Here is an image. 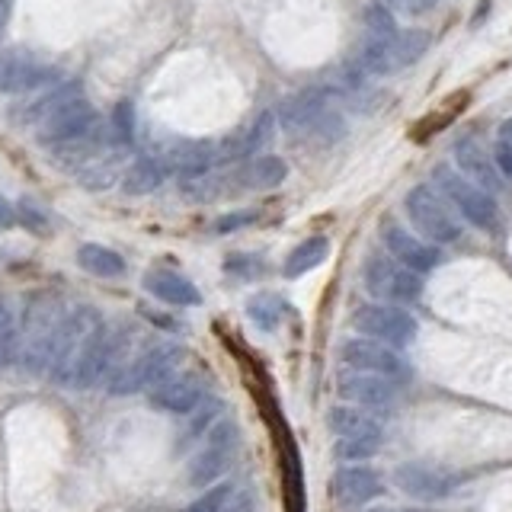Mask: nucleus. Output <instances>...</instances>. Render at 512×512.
<instances>
[{
    "mask_svg": "<svg viewBox=\"0 0 512 512\" xmlns=\"http://www.w3.org/2000/svg\"><path fill=\"white\" fill-rule=\"evenodd\" d=\"M109 327L93 308H77L61 320L48 372L64 388H90L106 375Z\"/></svg>",
    "mask_w": 512,
    "mask_h": 512,
    "instance_id": "nucleus-1",
    "label": "nucleus"
},
{
    "mask_svg": "<svg viewBox=\"0 0 512 512\" xmlns=\"http://www.w3.org/2000/svg\"><path fill=\"white\" fill-rule=\"evenodd\" d=\"M432 36L426 29H394L388 36H368L359 45V71L372 77H388L410 68L429 52Z\"/></svg>",
    "mask_w": 512,
    "mask_h": 512,
    "instance_id": "nucleus-2",
    "label": "nucleus"
},
{
    "mask_svg": "<svg viewBox=\"0 0 512 512\" xmlns=\"http://www.w3.org/2000/svg\"><path fill=\"white\" fill-rule=\"evenodd\" d=\"M407 218L413 221V228L426 237L429 244H455L461 237V221L452 212V202H448L442 192L432 186H413L404 199Z\"/></svg>",
    "mask_w": 512,
    "mask_h": 512,
    "instance_id": "nucleus-3",
    "label": "nucleus"
},
{
    "mask_svg": "<svg viewBox=\"0 0 512 512\" xmlns=\"http://www.w3.org/2000/svg\"><path fill=\"white\" fill-rule=\"evenodd\" d=\"M183 362V349L176 343H157L151 349H144L138 359L128 362L122 372L109 381V391L112 394H135L144 388H157L160 381L173 378V372L180 368Z\"/></svg>",
    "mask_w": 512,
    "mask_h": 512,
    "instance_id": "nucleus-4",
    "label": "nucleus"
},
{
    "mask_svg": "<svg viewBox=\"0 0 512 512\" xmlns=\"http://www.w3.org/2000/svg\"><path fill=\"white\" fill-rule=\"evenodd\" d=\"M365 285L381 304H413L423 295V279L420 272L407 269L397 263L394 256H372L365 263Z\"/></svg>",
    "mask_w": 512,
    "mask_h": 512,
    "instance_id": "nucleus-5",
    "label": "nucleus"
},
{
    "mask_svg": "<svg viewBox=\"0 0 512 512\" xmlns=\"http://www.w3.org/2000/svg\"><path fill=\"white\" fill-rule=\"evenodd\" d=\"M432 180L439 183L442 196L458 208L461 218L468 224L484 228V231L496 224V202L487 189H480L471 180H464V176L448 164H439L436 170H432Z\"/></svg>",
    "mask_w": 512,
    "mask_h": 512,
    "instance_id": "nucleus-6",
    "label": "nucleus"
},
{
    "mask_svg": "<svg viewBox=\"0 0 512 512\" xmlns=\"http://www.w3.org/2000/svg\"><path fill=\"white\" fill-rule=\"evenodd\" d=\"M58 330H61L58 301L48 295L32 301L26 308V324H23V368L39 372L42 365H48Z\"/></svg>",
    "mask_w": 512,
    "mask_h": 512,
    "instance_id": "nucleus-7",
    "label": "nucleus"
},
{
    "mask_svg": "<svg viewBox=\"0 0 512 512\" xmlns=\"http://www.w3.org/2000/svg\"><path fill=\"white\" fill-rule=\"evenodd\" d=\"M352 327H356L368 340L388 343L394 349H404L416 340V320L397 308V304H365L356 314H352Z\"/></svg>",
    "mask_w": 512,
    "mask_h": 512,
    "instance_id": "nucleus-8",
    "label": "nucleus"
},
{
    "mask_svg": "<svg viewBox=\"0 0 512 512\" xmlns=\"http://www.w3.org/2000/svg\"><path fill=\"white\" fill-rule=\"evenodd\" d=\"M468 474L455 468H442V464H426V461H407L394 471V487L400 493L413 496V500H445L452 496Z\"/></svg>",
    "mask_w": 512,
    "mask_h": 512,
    "instance_id": "nucleus-9",
    "label": "nucleus"
},
{
    "mask_svg": "<svg viewBox=\"0 0 512 512\" xmlns=\"http://www.w3.org/2000/svg\"><path fill=\"white\" fill-rule=\"evenodd\" d=\"M205 445L199 448V455L189 464V484L192 487H208L212 480H218L224 471L231 468V461L237 455L240 429L231 420H218L215 429L202 439Z\"/></svg>",
    "mask_w": 512,
    "mask_h": 512,
    "instance_id": "nucleus-10",
    "label": "nucleus"
},
{
    "mask_svg": "<svg viewBox=\"0 0 512 512\" xmlns=\"http://www.w3.org/2000/svg\"><path fill=\"white\" fill-rule=\"evenodd\" d=\"M340 359L349 368H359L368 375H381L388 381H410V365L400 352L388 343L368 340V336H349L340 346Z\"/></svg>",
    "mask_w": 512,
    "mask_h": 512,
    "instance_id": "nucleus-11",
    "label": "nucleus"
},
{
    "mask_svg": "<svg viewBox=\"0 0 512 512\" xmlns=\"http://www.w3.org/2000/svg\"><path fill=\"white\" fill-rule=\"evenodd\" d=\"M61 84L58 71L42 64L26 48H10L0 52V93H32Z\"/></svg>",
    "mask_w": 512,
    "mask_h": 512,
    "instance_id": "nucleus-12",
    "label": "nucleus"
},
{
    "mask_svg": "<svg viewBox=\"0 0 512 512\" xmlns=\"http://www.w3.org/2000/svg\"><path fill=\"white\" fill-rule=\"evenodd\" d=\"M96 125H100V119H96L93 106L80 96L74 103H64L58 112H52V116L39 125V141L55 148V144H68V141L90 135Z\"/></svg>",
    "mask_w": 512,
    "mask_h": 512,
    "instance_id": "nucleus-13",
    "label": "nucleus"
},
{
    "mask_svg": "<svg viewBox=\"0 0 512 512\" xmlns=\"http://www.w3.org/2000/svg\"><path fill=\"white\" fill-rule=\"evenodd\" d=\"M381 240H384V247H388V253L394 256V260L404 263L413 272H429V269H436L442 263V253H439L436 244H429V240L404 231L394 221L381 228Z\"/></svg>",
    "mask_w": 512,
    "mask_h": 512,
    "instance_id": "nucleus-14",
    "label": "nucleus"
},
{
    "mask_svg": "<svg viewBox=\"0 0 512 512\" xmlns=\"http://www.w3.org/2000/svg\"><path fill=\"white\" fill-rule=\"evenodd\" d=\"M336 391H340V397H346L349 404L365 407V410L388 407L391 400L397 397L394 381L381 378V375L359 372V368H346V372L336 375Z\"/></svg>",
    "mask_w": 512,
    "mask_h": 512,
    "instance_id": "nucleus-15",
    "label": "nucleus"
},
{
    "mask_svg": "<svg viewBox=\"0 0 512 512\" xmlns=\"http://www.w3.org/2000/svg\"><path fill=\"white\" fill-rule=\"evenodd\" d=\"M330 490L340 506H365L378 500L384 493V484L375 468H368V464H349V468H340L333 474Z\"/></svg>",
    "mask_w": 512,
    "mask_h": 512,
    "instance_id": "nucleus-16",
    "label": "nucleus"
},
{
    "mask_svg": "<svg viewBox=\"0 0 512 512\" xmlns=\"http://www.w3.org/2000/svg\"><path fill=\"white\" fill-rule=\"evenodd\" d=\"M455 164H458V173L464 176V180H471L474 186L487 189V192L503 189L500 167H496L493 154L477 138H461L455 144Z\"/></svg>",
    "mask_w": 512,
    "mask_h": 512,
    "instance_id": "nucleus-17",
    "label": "nucleus"
},
{
    "mask_svg": "<svg viewBox=\"0 0 512 512\" xmlns=\"http://www.w3.org/2000/svg\"><path fill=\"white\" fill-rule=\"evenodd\" d=\"M202 397H205L202 381L192 378V375H173V378L160 381L157 388L148 391V400L157 410H167V413H176V416H186L192 410H199Z\"/></svg>",
    "mask_w": 512,
    "mask_h": 512,
    "instance_id": "nucleus-18",
    "label": "nucleus"
},
{
    "mask_svg": "<svg viewBox=\"0 0 512 512\" xmlns=\"http://www.w3.org/2000/svg\"><path fill=\"white\" fill-rule=\"evenodd\" d=\"M215 160H218V148H215V144H208V141H176L173 148L164 154L167 170L180 173V180L208 173Z\"/></svg>",
    "mask_w": 512,
    "mask_h": 512,
    "instance_id": "nucleus-19",
    "label": "nucleus"
},
{
    "mask_svg": "<svg viewBox=\"0 0 512 512\" xmlns=\"http://www.w3.org/2000/svg\"><path fill=\"white\" fill-rule=\"evenodd\" d=\"M144 288H148L154 298L176 304V308H196L202 301L199 288L173 269H148L144 272Z\"/></svg>",
    "mask_w": 512,
    "mask_h": 512,
    "instance_id": "nucleus-20",
    "label": "nucleus"
},
{
    "mask_svg": "<svg viewBox=\"0 0 512 512\" xmlns=\"http://www.w3.org/2000/svg\"><path fill=\"white\" fill-rule=\"evenodd\" d=\"M327 426L336 439H381L384 423L365 407H333L327 413Z\"/></svg>",
    "mask_w": 512,
    "mask_h": 512,
    "instance_id": "nucleus-21",
    "label": "nucleus"
},
{
    "mask_svg": "<svg viewBox=\"0 0 512 512\" xmlns=\"http://www.w3.org/2000/svg\"><path fill=\"white\" fill-rule=\"evenodd\" d=\"M84 96V87H80V80H64V84H55V87H48V90H42L36 100L32 103H26L20 112H16V119L20 122H45L52 112H58L64 103H74V100H80Z\"/></svg>",
    "mask_w": 512,
    "mask_h": 512,
    "instance_id": "nucleus-22",
    "label": "nucleus"
},
{
    "mask_svg": "<svg viewBox=\"0 0 512 512\" xmlns=\"http://www.w3.org/2000/svg\"><path fill=\"white\" fill-rule=\"evenodd\" d=\"M186 512H253V493L237 484H218L205 490Z\"/></svg>",
    "mask_w": 512,
    "mask_h": 512,
    "instance_id": "nucleus-23",
    "label": "nucleus"
},
{
    "mask_svg": "<svg viewBox=\"0 0 512 512\" xmlns=\"http://www.w3.org/2000/svg\"><path fill=\"white\" fill-rule=\"evenodd\" d=\"M167 176V164L164 157H151V154H141L132 167L125 170L122 176V189L128 192V196H148V192H154L160 183H164Z\"/></svg>",
    "mask_w": 512,
    "mask_h": 512,
    "instance_id": "nucleus-24",
    "label": "nucleus"
},
{
    "mask_svg": "<svg viewBox=\"0 0 512 512\" xmlns=\"http://www.w3.org/2000/svg\"><path fill=\"white\" fill-rule=\"evenodd\" d=\"M327 253H330V240L324 234H314L308 240H301V244L288 253V260L282 266V276L285 279H298L304 276V272H311L314 266H320L327 260Z\"/></svg>",
    "mask_w": 512,
    "mask_h": 512,
    "instance_id": "nucleus-25",
    "label": "nucleus"
},
{
    "mask_svg": "<svg viewBox=\"0 0 512 512\" xmlns=\"http://www.w3.org/2000/svg\"><path fill=\"white\" fill-rule=\"evenodd\" d=\"M77 263L84 266L87 272L100 279H116L125 272V260L109 247H100V244H84L77 250Z\"/></svg>",
    "mask_w": 512,
    "mask_h": 512,
    "instance_id": "nucleus-26",
    "label": "nucleus"
},
{
    "mask_svg": "<svg viewBox=\"0 0 512 512\" xmlns=\"http://www.w3.org/2000/svg\"><path fill=\"white\" fill-rule=\"evenodd\" d=\"M285 176H288L285 160H282V157H272V154L256 157L253 164L244 170V180H247V186H253V189H272V186H279V183L285 180Z\"/></svg>",
    "mask_w": 512,
    "mask_h": 512,
    "instance_id": "nucleus-27",
    "label": "nucleus"
},
{
    "mask_svg": "<svg viewBox=\"0 0 512 512\" xmlns=\"http://www.w3.org/2000/svg\"><path fill=\"white\" fill-rule=\"evenodd\" d=\"M247 314H250V320L260 330H276L282 314H285V308H282V301L272 292H260V295H253L247 301Z\"/></svg>",
    "mask_w": 512,
    "mask_h": 512,
    "instance_id": "nucleus-28",
    "label": "nucleus"
},
{
    "mask_svg": "<svg viewBox=\"0 0 512 512\" xmlns=\"http://www.w3.org/2000/svg\"><path fill=\"white\" fill-rule=\"evenodd\" d=\"M218 413H221V407H218V404H205L202 410H192L189 426H186V432L180 436V448L192 445V439H205L208 432L215 429V416H218Z\"/></svg>",
    "mask_w": 512,
    "mask_h": 512,
    "instance_id": "nucleus-29",
    "label": "nucleus"
},
{
    "mask_svg": "<svg viewBox=\"0 0 512 512\" xmlns=\"http://www.w3.org/2000/svg\"><path fill=\"white\" fill-rule=\"evenodd\" d=\"M381 448V439H336L333 452L336 458L343 461H356V464H365L368 458H375Z\"/></svg>",
    "mask_w": 512,
    "mask_h": 512,
    "instance_id": "nucleus-30",
    "label": "nucleus"
},
{
    "mask_svg": "<svg viewBox=\"0 0 512 512\" xmlns=\"http://www.w3.org/2000/svg\"><path fill=\"white\" fill-rule=\"evenodd\" d=\"M112 138H116V144H132L135 138V106L132 100H119L116 109H112Z\"/></svg>",
    "mask_w": 512,
    "mask_h": 512,
    "instance_id": "nucleus-31",
    "label": "nucleus"
},
{
    "mask_svg": "<svg viewBox=\"0 0 512 512\" xmlns=\"http://www.w3.org/2000/svg\"><path fill=\"white\" fill-rule=\"evenodd\" d=\"M16 320H13V311L10 304L0 298V365H7L16 352Z\"/></svg>",
    "mask_w": 512,
    "mask_h": 512,
    "instance_id": "nucleus-32",
    "label": "nucleus"
},
{
    "mask_svg": "<svg viewBox=\"0 0 512 512\" xmlns=\"http://www.w3.org/2000/svg\"><path fill=\"white\" fill-rule=\"evenodd\" d=\"M394 16H426L436 7H442V0H375Z\"/></svg>",
    "mask_w": 512,
    "mask_h": 512,
    "instance_id": "nucleus-33",
    "label": "nucleus"
},
{
    "mask_svg": "<svg viewBox=\"0 0 512 512\" xmlns=\"http://www.w3.org/2000/svg\"><path fill=\"white\" fill-rule=\"evenodd\" d=\"M20 218H23V224H26V228H32V231H36V234H45V231H48V221H45V215L39 212L36 205L23 202V205H20Z\"/></svg>",
    "mask_w": 512,
    "mask_h": 512,
    "instance_id": "nucleus-34",
    "label": "nucleus"
},
{
    "mask_svg": "<svg viewBox=\"0 0 512 512\" xmlns=\"http://www.w3.org/2000/svg\"><path fill=\"white\" fill-rule=\"evenodd\" d=\"M256 221V212H240V215H224L218 218L215 228L224 234V231H234V228H244V224H253Z\"/></svg>",
    "mask_w": 512,
    "mask_h": 512,
    "instance_id": "nucleus-35",
    "label": "nucleus"
},
{
    "mask_svg": "<svg viewBox=\"0 0 512 512\" xmlns=\"http://www.w3.org/2000/svg\"><path fill=\"white\" fill-rule=\"evenodd\" d=\"M496 148L512 151V119H506V122L500 125V132H496Z\"/></svg>",
    "mask_w": 512,
    "mask_h": 512,
    "instance_id": "nucleus-36",
    "label": "nucleus"
},
{
    "mask_svg": "<svg viewBox=\"0 0 512 512\" xmlns=\"http://www.w3.org/2000/svg\"><path fill=\"white\" fill-rule=\"evenodd\" d=\"M493 160H496V167H500L503 176H512V151L496 148V151H493Z\"/></svg>",
    "mask_w": 512,
    "mask_h": 512,
    "instance_id": "nucleus-37",
    "label": "nucleus"
},
{
    "mask_svg": "<svg viewBox=\"0 0 512 512\" xmlns=\"http://www.w3.org/2000/svg\"><path fill=\"white\" fill-rule=\"evenodd\" d=\"M13 221H16L13 205L7 199H0V228H13Z\"/></svg>",
    "mask_w": 512,
    "mask_h": 512,
    "instance_id": "nucleus-38",
    "label": "nucleus"
},
{
    "mask_svg": "<svg viewBox=\"0 0 512 512\" xmlns=\"http://www.w3.org/2000/svg\"><path fill=\"white\" fill-rule=\"evenodd\" d=\"M7 16H10V0H0V36L7 29Z\"/></svg>",
    "mask_w": 512,
    "mask_h": 512,
    "instance_id": "nucleus-39",
    "label": "nucleus"
},
{
    "mask_svg": "<svg viewBox=\"0 0 512 512\" xmlns=\"http://www.w3.org/2000/svg\"><path fill=\"white\" fill-rule=\"evenodd\" d=\"M404 512H429V509H404Z\"/></svg>",
    "mask_w": 512,
    "mask_h": 512,
    "instance_id": "nucleus-40",
    "label": "nucleus"
},
{
    "mask_svg": "<svg viewBox=\"0 0 512 512\" xmlns=\"http://www.w3.org/2000/svg\"><path fill=\"white\" fill-rule=\"evenodd\" d=\"M375 512H381V509H375Z\"/></svg>",
    "mask_w": 512,
    "mask_h": 512,
    "instance_id": "nucleus-41",
    "label": "nucleus"
}]
</instances>
